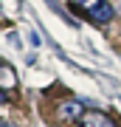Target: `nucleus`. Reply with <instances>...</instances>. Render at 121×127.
<instances>
[{
  "label": "nucleus",
  "instance_id": "nucleus-1",
  "mask_svg": "<svg viewBox=\"0 0 121 127\" xmlns=\"http://www.w3.org/2000/svg\"><path fill=\"white\" fill-rule=\"evenodd\" d=\"M71 6L93 23H110L113 20V6L107 0H71Z\"/></svg>",
  "mask_w": 121,
  "mask_h": 127
},
{
  "label": "nucleus",
  "instance_id": "nucleus-5",
  "mask_svg": "<svg viewBox=\"0 0 121 127\" xmlns=\"http://www.w3.org/2000/svg\"><path fill=\"white\" fill-rule=\"evenodd\" d=\"M0 104H9V93L6 91H0Z\"/></svg>",
  "mask_w": 121,
  "mask_h": 127
},
{
  "label": "nucleus",
  "instance_id": "nucleus-4",
  "mask_svg": "<svg viewBox=\"0 0 121 127\" xmlns=\"http://www.w3.org/2000/svg\"><path fill=\"white\" fill-rule=\"evenodd\" d=\"M17 85V73H14L11 65H6V62H0V91H9V88Z\"/></svg>",
  "mask_w": 121,
  "mask_h": 127
},
{
  "label": "nucleus",
  "instance_id": "nucleus-3",
  "mask_svg": "<svg viewBox=\"0 0 121 127\" xmlns=\"http://www.w3.org/2000/svg\"><path fill=\"white\" fill-rule=\"evenodd\" d=\"M82 113H85V104H82V102H76V99L62 102V104H59V110H56V116L62 119V122H76Z\"/></svg>",
  "mask_w": 121,
  "mask_h": 127
},
{
  "label": "nucleus",
  "instance_id": "nucleus-2",
  "mask_svg": "<svg viewBox=\"0 0 121 127\" xmlns=\"http://www.w3.org/2000/svg\"><path fill=\"white\" fill-rule=\"evenodd\" d=\"M76 124L79 127H116V122L107 116V113H101V110H85L79 119H76Z\"/></svg>",
  "mask_w": 121,
  "mask_h": 127
}]
</instances>
